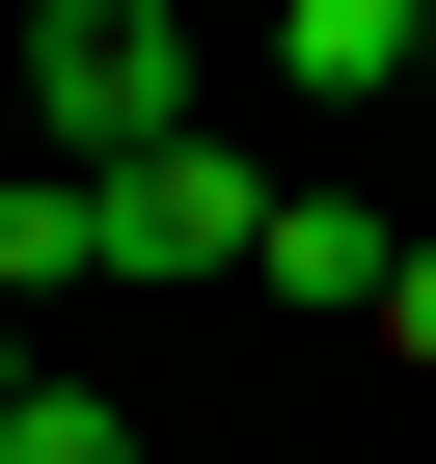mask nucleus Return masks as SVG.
Here are the masks:
<instances>
[{"label": "nucleus", "mask_w": 436, "mask_h": 464, "mask_svg": "<svg viewBox=\"0 0 436 464\" xmlns=\"http://www.w3.org/2000/svg\"><path fill=\"white\" fill-rule=\"evenodd\" d=\"M191 137V28H164V0H28V164H164Z\"/></svg>", "instance_id": "f257e3e1"}, {"label": "nucleus", "mask_w": 436, "mask_h": 464, "mask_svg": "<svg viewBox=\"0 0 436 464\" xmlns=\"http://www.w3.org/2000/svg\"><path fill=\"white\" fill-rule=\"evenodd\" d=\"M246 246H273L246 137H164V164H109V274H246Z\"/></svg>", "instance_id": "f03ea898"}, {"label": "nucleus", "mask_w": 436, "mask_h": 464, "mask_svg": "<svg viewBox=\"0 0 436 464\" xmlns=\"http://www.w3.org/2000/svg\"><path fill=\"white\" fill-rule=\"evenodd\" d=\"M382 274H409V246H382L355 191H273V246H246V301H355V328H382Z\"/></svg>", "instance_id": "7ed1b4c3"}, {"label": "nucleus", "mask_w": 436, "mask_h": 464, "mask_svg": "<svg viewBox=\"0 0 436 464\" xmlns=\"http://www.w3.org/2000/svg\"><path fill=\"white\" fill-rule=\"evenodd\" d=\"M327 110H382V82H436V0H300V28H273Z\"/></svg>", "instance_id": "20e7f679"}, {"label": "nucleus", "mask_w": 436, "mask_h": 464, "mask_svg": "<svg viewBox=\"0 0 436 464\" xmlns=\"http://www.w3.org/2000/svg\"><path fill=\"white\" fill-rule=\"evenodd\" d=\"M55 274H109V191L82 164H0V301H55Z\"/></svg>", "instance_id": "39448f33"}, {"label": "nucleus", "mask_w": 436, "mask_h": 464, "mask_svg": "<svg viewBox=\"0 0 436 464\" xmlns=\"http://www.w3.org/2000/svg\"><path fill=\"white\" fill-rule=\"evenodd\" d=\"M0 464H137V410H109V382H28V410H0Z\"/></svg>", "instance_id": "423d86ee"}, {"label": "nucleus", "mask_w": 436, "mask_h": 464, "mask_svg": "<svg viewBox=\"0 0 436 464\" xmlns=\"http://www.w3.org/2000/svg\"><path fill=\"white\" fill-rule=\"evenodd\" d=\"M382 355H409V382H436V246H409V274H382Z\"/></svg>", "instance_id": "0eeeda50"}, {"label": "nucleus", "mask_w": 436, "mask_h": 464, "mask_svg": "<svg viewBox=\"0 0 436 464\" xmlns=\"http://www.w3.org/2000/svg\"><path fill=\"white\" fill-rule=\"evenodd\" d=\"M28 382H55V355H28V301H0V410H28Z\"/></svg>", "instance_id": "6e6552de"}, {"label": "nucleus", "mask_w": 436, "mask_h": 464, "mask_svg": "<svg viewBox=\"0 0 436 464\" xmlns=\"http://www.w3.org/2000/svg\"><path fill=\"white\" fill-rule=\"evenodd\" d=\"M0 164H28V137H0Z\"/></svg>", "instance_id": "1a4fd4ad"}]
</instances>
